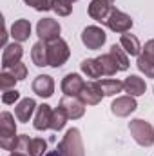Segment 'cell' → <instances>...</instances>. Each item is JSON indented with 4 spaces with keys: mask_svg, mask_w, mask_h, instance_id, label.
<instances>
[{
    "mask_svg": "<svg viewBox=\"0 0 154 156\" xmlns=\"http://www.w3.org/2000/svg\"><path fill=\"white\" fill-rule=\"evenodd\" d=\"M102 96H103V93H102L98 82H87L80 93V100L87 105H98L102 102Z\"/></svg>",
    "mask_w": 154,
    "mask_h": 156,
    "instance_id": "cell-11",
    "label": "cell"
},
{
    "mask_svg": "<svg viewBox=\"0 0 154 156\" xmlns=\"http://www.w3.org/2000/svg\"><path fill=\"white\" fill-rule=\"evenodd\" d=\"M45 149H47V142L44 138H33L27 154L29 156H45Z\"/></svg>",
    "mask_w": 154,
    "mask_h": 156,
    "instance_id": "cell-28",
    "label": "cell"
},
{
    "mask_svg": "<svg viewBox=\"0 0 154 156\" xmlns=\"http://www.w3.org/2000/svg\"><path fill=\"white\" fill-rule=\"evenodd\" d=\"M98 85H100L103 96H113L116 93L123 91V82H120V80H102V82H98Z\"/></svg>",
    "mask_w": 154,
    "mask_h": 156,
    "instance_id": "cell-24",
    "label": "cell"
},
{
    "mask_svg": "<svg viewBox=\"0 0 154 156\" xmlns=\"http://www.w3.org/2000/svg\"><path fill=\"white\" fill-rule=\"evenodd\" d=\"M58 151L62 153V156H85L82 136H80V131L76 127H73L65 133V136L58 144Z\"/></svg>",
    "mask_w": 154,
    "mask_h": 156,
    "instance_id": "cell-1",
    "label": "cell"
},
{
    "mask_svg": "<svg viewBox=\"0 0 154 156\" xmlns=\"http://www.w3.org/2000/svg\"><path fill=\"white\" fill-rule=\"evenodd\" d=\"M129 131H131L132 138L136 140V144H140V145H143V147L154 145V127L149 122H145V120H142V118L131 120Z\"/></svg>",
    "mask_w": 154,
    "mask_h": 156,
    "instance_id": "cell-2",
    "label": "cell"
},
{
    "mask_svg": "<svg viewBox=\"0 0 154 156\" xmlns=\"http://www.w3.org/2000/svg\"><path fill=\"white\" fill-rule=\"evenodd\" d=\"M22 55H24V47L20 44L5 45V49L2 53V67L4 69H11L13 66H16L22 60Z\"/></svg>",
    "mask_w": 154,
    "mask_h": 156,
    "instance_id": "cell-10",
    "label": "cell"
},
{
    "mask_svg": "<svg viewBox=\"0 0 154 156\" xmlns=\"http://www.w3.org/2000/svg\"><path fill=\"white\" fill-rule=\"evenodd\" d=\"M9 156H26L24 153H13V154H9Z\"/></svg>",
    "mask_w": 154,
    "mask_h": 156,
    "instance_id": "cell-36",
    "label": "cell"
},
{
    "mask_svg": "<svg viewBox=\"0 0 154 156\" xmlns=\"http://www.w3.org/2000/svg\"><path fill=\"white\" fill-rule=\"evenodd\" d=\"M45 156H62V153L58 151V147L54 149V151H49V153H45Z\"/></svg>",
    "mask_w": 154,
    "mask_h": 156,
    "instance_id": "cell-35",
    "label": "cell"
},
{
    "mask_svg": "<svg viewBox=\"0 0 154 156\" xmlns=\"http://www.w3.org/2000/svg\"><path fill=\"white\" fill-rule=\"evenodd\" d=\"M143 55L149 56L151 60H154V40H149V42L145 44V47H143Z\"/></svg>",
    "mask_w": 154,
    "mask_h": 156,
    "instance_id": "cell-34",
    "label": "cell"
},
{
    "mask_svg": "<svg viewBox=\"0 0 154 156\" xmlns=\"http://www.w3.org/2000/svg\"><path fill=\"white\" fill-rule=\"evenodd\" d=\"M114 11L113 0H93L89 4V16L96 22L105 24L107 18L111 16V13Z\"/></svg>",
    "mask_w": 154,
    "mask_h": 156,
    "instance_id": "cell-5",
    "label": "cell"
},
{
    "mask_svg": "<svg viewBox=\"0 0 154 156\" xmlns=\"http://www.w3.org/2000/svg\"><path fill=\"white\" fill-rule=\"evenodd\" d=\"M80 67H82V71L87 75V78H100L103 75V73H102V67H100V64H98L96 58H87V60H83V62L80 64Z\"/></svg>",
    "mask_w": 154,
    "mask_h": 156,
    "instance_id": "cell-23",
    "label": "cell"
},
{
    "mask_svg": "<svg viewBox=\"0 0 154 156\" xmlns=\"http://www.w3.org/2000/svg\"><path fill=\"white\" fill-rule=\"evenodd\" d=\"M51 120H53V109L47 105V104H42L37 107V115H35V129L37 131H45V129H51Z\"/></svg>",
    "mask_w": 154,
    "mask_h": 156,
    "instance_id": "cell-14",
    "label": "cell"
},
{
    "mask_svg": "<svg viewBox=\"0 0 154 156\" xmlns=\"http://www.w3.org/2000/svg\"><path fill=\"white\" fill-rule=\"evenodd\" d=\"M136 107H138V104H136L134 96H120V98H116L114 102L111 104L113 115H116V116H120V118L129 116L131 113L136 111Z\"/></svg>",
    "mask_w": 154,
    "mask_h": 156,
    "instance_id": "cell-8",
    "label": "cell"
},
{
    "mask_svg": "<svg viewBox=\"0 0 154 156\" xmlns=\"http://www.w3.org/2000/svg\"><path fill=\"white\" fill-rule=\"evenodd\" d=\"M16 134V125H15V118L11 113L4 111L0 115V138H13Z\"/></svg>",
    "mask_w": 154,
    "mask_h": 156,
    "instance_id": "cell-19",
    "label": "cell"
},
{
    "mask_svg": "<svg viewBox=\"0 0 154 156\" xmlns=\"http://www.w3.org/2000/svg\"><path fill=\"white\" fill-rule=\"evenodd\" d=\"M35 109H37V102L33 100V98H24L18 105H16V109H15V115L18 118V122H29V118L33 116V113H35Z\"/></svg>",
    "mask_w": 154,
    "mask_h": 156,
    "instance_id": "cell-17",
    "label": "cell"
},
{
    "mask_svg": "<svg viewBox=\"0 0 154 156\" xmlns=\"http://www.w3.org/2000/svg\"><path fill=\"white\" fill-rule=\"evenodd\" d=\"M123 89H125V93H129V96H142V94H145L147 85H145V82H143L140 76L131 75V76L125 78Z\"/></svg>",
    "mask_w": 154,
    "mask_h": 156,
    "instance_id": "cell-15",
    "label": "cell"
},
{
    "mask_svg": "<svg viewBox=\"0 0 154 156\" xmlns=\"http://www.w3.org/2000/svg\"><path fill=\"white\" fill-rule=\"evenodd\" d=\"M47 51H49V66H51V67H56V69L62 67V66L67 62L69 55H71L67 42L62 40V38L49 42V44H47Z\"/></svg>",
    "mask_w": 154,
    "mask_h": 156,
    "instance_id": "cell-3",
    "label": "cell"
},
{
    "mask_svg": "<svg viewBox=\"0 0 154 156\" xmlns=\"http://www.w3.org/2000/svg\"><path fill=\"white\" fill-rule=\"evenodd\" d=\"M18 98H20V93H18L16 89H9V91H4V93H2V102H4L5 105L15 104Z\"/></svg>",
    "mask_w": 154,
    "mask_h": 156,
    "instance_id": "cell-33",
    "label": "cell"
},
{
    "mask_svg": "<svg viewBox=\"0 0 154 156\" xmlns=\"http://www.w3.org/2000/svg\"><path fill=\"white\" fill-rule=\"evenodd\" d=\"M85 104L82 100H76L75 96H64L60 100V107H64V111L67 113V116L73 118V120H78V118L83 116L85 113Z\"/></svg>",
    "mask_w": 154,
    "mask_h": 156,
    "instance_id": "cell-12",
    "label": "cell"
},
{
    "mask_svg": "<svg viewBox=\"0 0 154 156\" xmlns=\"http://www.w3.org/2000/svg\"><path fill=\"white\" fill-rule=\"evenodd\" d=\"M109 55L114 58V62L118 64V67H120V71H127L129 69V56H127V53L123 51V47L121 45H111V51H109Z\"/></svg>",
    "mask_w": 154,
    "mask_h": 156,
    "instance_id": "cell-21",
    "label": "cell"
},
{
    "mask_svg": "<svg viewBox=\"0 0 154 156\" xmlns=\"http://www.w3.org/2000/svg\"><path fill=\"white\" fill-rule=\"evenodd\" d=\"M15 82H18V80L13 76L11 73H5V71H4V73L0 75V89H2V91H9V89L15 87Z\"/></svg>",
    "mask_w": 154,
    "mask_h": 156,
    "instance_id": "cell-29",
    "label": "cell"
},
{
    "mask_svg": "<svg viewBox=\"0 0 154 156\" xmlns=\"http://www.w3.org/2000/svg\"><path fill=\"white\" fill-rule=\"evenodd\" d=\"M69 2H76V0H69Z\"/></svg>",
    "mask_w": 154,
    "mask_h": 156,
    "instance_id": "cell-37",
    "label": "cell"
},
{
    "mask_svg": "<svg viewBox=\"0 0 154 156\" xmlns=\"http://www.w3.org/2000/svg\"><path fill=\"white\" fill-rule=\"evenodd\" d=\"M83 85H85V82L82 80L80 75L69 73V75H65L64 80H62V93L65 96H80Z\"/></svg>",
    "mask_w": 154,
    "mask_h": 156,
    "instance_id": "cell-9",
    "label": "cell"
},
{
    "mask_svg": "<svg viewBox=\"0 0 154 156\" xmlns=\"http://www.w3.org/2000/svg\"><path fill=\"white\" fill-rule=\"evenodd\" d=\"M136 64H138V69H140L142 73H145V76L154 78V60H151V58L145 56V55H140Z\"/></svg>",
    "mask_w": 154,
    "mask_h": 156,
    "instance_id": "cell-26",
    "label": "cell"
},
{
    "mask_svg": "<svg viewBox=\"0 0 154 156\" xmlns=\"http://www.w3.org/2000/svg\"><path fill=\"white\" fill-rule=\"evenodd\" d=\"M29 145H31V138H29L27 134H20L18 140H16V147H15V151L26 154V153H29Z\"/></svg>",
    "mask_w": 154,
    "mask_h": 156,
    "instance_id": "cell-31",
    "label": "cell"
},
{
    "mask_svg": "<svg viewBox=\"0 0 154 156\" xmlns=\"http://www.w3.org/2000/svg\"><path fill=\"white\" fill-rule=\"evenodd\" d=\"M53 11L58 16H69L73 11V2L69 0H53Z\"/></svg>",
    "mask_w": 154,
    "mask_h": 156,
    "instance_id": "cell-27",
    "label": "cell"
},
{
    "mask_svg": "<svg viewBox=\"0 0 154 156\" xmlns=\"http://www.w3.org/2000/svg\"><path fill=\"white\" fill-rule=\"evenodd\" d=\"M27 5L35 7L37 11H49L53 9V0H24Z\"/></svg>",
    "mask_w": 154,
    "mask_h": 156,
    "instance_id": "cell-30",
    "label": "cell"
},
{
    "mask_svg": "<svg viewBox=\"0 0 154 156\" xmlns=\"http://www.w3.org/2000/svg\"><path fill=\"white\" fill-rule=\"evenodd\" d=\"M60 24L53 18H42L37 26V35L40 37V40L44 42H53V40H58L60 38Z\"/></svg>",
    "mask_w": 154,
    "mask_h": 156,
    "instance_id": "cell-6",
    "label": "cell"
},
{
    "mask_svg": "<svg viewBox=\"0 0 154 156\" xmlns=\"http://www.w3.org/2000/svg\"><path fill=\"white\" fill-rule=\"evenodd\" d=\"M96 60H98V64H100V67H102V73L107 75V76H113V75H116V73L120 71L118 64L114 62V58H113L111 55H102V56H98Z\"/></svg>",
    "mask_w": 154,
    "mask_h": 156,
    "instance_id": "cell-22",
    "label": "cell"
},
{
    "mask_svg": "<svg viewBox=\"0 0 154 156\" xmlns=\"http://www.w3.org/2000/svg\"><path fill=\"white\" fill-rule=\"evenodd\" d=\"M105 26L111 29V31H114V33H129V29L132 27V18L129 16V15H125V13H121V11H118L114 9L113 13H111V16L107 18V22H105Z\"/></svg>",
    "mask_w": 154,
    "mask_h": 156,
    "instance_id": "cell-7",
    "label": "cell"
},
{
    "mask_svg": "<svg viewBox=\"0 0 154 156\" xmlns=\"http://www.w3.org/2000/svg\"><path fill=\"white\" fill-rule=\"evenodd\" d=\"M11 37L16 40V42L29 40V37H31V24H29V20H26V18L16 20L11 26Z\"/></svg>",
    "mask_w": 154,
    "mask_h": 156,
    "instance_id": "cell-16",
    "label": "cell"
},
{
    "mask_svg": "<svg viewBox=\"0 0 154 156\" xmlns=\"http://www.w3.org/2000/svg\"><path fill=\"white\" fill-rule=\"evenodd\" d=\"M31 58L35 62V66L44 67V66H49V51H47V44L44 40L37 42L33 45V51H31Z\"/></svg>",
    "mask_w": 154,
    "mask_h": 156,
    "instance_id": "cell-18",
    "label": "cell"
},
{
    "mask_svg": "<svg viewBox=\"0 0 154 156\" xmlns=\"http://www.w3.org/2000/svg\"><path fill=\"white\" fill-rule=\"evenodd\" d=\"M33 91L38 96H42V98L53 96V93H54V80H53V76H49V75H38V76L35 78V82H33Z\"/></svg>",
    "mask_w": 154,
    "mask_h": 156,
    "instance_id": "cell-13",
    "label": "cell"
},
{
    "mask_svg": "<svg viewBox=\"0 0 154 156\" xmlns=\"http://www.w3.org/2000/svg\"><path fill=\"white\" fill-rule=\"evenodd\" d=\"M120 45L123 47V51L131 56H138L140 51H142V45H140V40L136 38L134 35L131 33H123L121 38H120Z\"/></svg>",
    "mask_w": 154,
    "mask_h": 156,
    "instance_id": "cell-20",
    "label": "cell"
},
{
    "mask_svg": "<svg viewBox=\"0 0 154 156\" xmlns=\"http://www.w3.org/2000/svg\"><path fill=\"white\" fill-rule=\"evenodd\" d=\"M9 73L16 78V80H24V78L27 76V67H26V64L18 62L16 66H13V67H11V71H9Z\"/></svg>",
    "mask_w": 154,
    "mask_h": 156,
    "instance_id": "cell-32",
    "label": "cell"
},
{
    "mask_svg": "<svg viewBox=\"0 0 154 156\" xmlns=\"http://www.w3.org/2000/svg\"><path fill=\"white\" fill-rule=\"evenodd\" d=\"M67 113L64 111V107H56L53 111V120H51V129L53 131H62L65 122H67Z\"/></svg>",
    "mask_w": 154,
    "mask_h": 156,
    "instance_id": "cell-25",
    "label": "cell"
},
{
    "mask_svg": "<svg viewBox=\"0 0 154 156\" xmlns=\"http://www.w3.org/2000/svg\"><path fill=\"white\" fill-rule=\"evenodd\" d=\"M107 40V35L98 26H89L82 31V42L87 49H100Z\"/></svg>",
    "mask_w": 154,
    "mask_h": 156,
    "instance_id": "cell-4",
    "label": "cell"
}]
</instances>
